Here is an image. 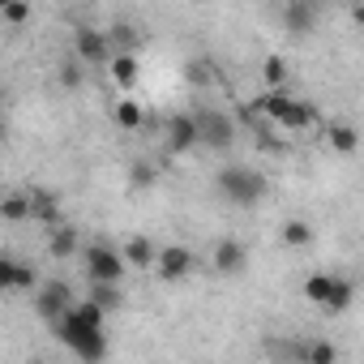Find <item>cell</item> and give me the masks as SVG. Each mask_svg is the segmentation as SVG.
Returning <instances> with one entry per match:
<instances>
[{
	"instance_id": "cell-24",
	"label": "cell",
	"mask_w": 364,
	"mask_h": 364,
	"mask_svg": "<svg viewBox=\"0 0 364 364\" xmlns=\"http://www.w3.org/2000/svg\"><path fill=\"white\" fill-rule=\"evenodd\" d=\"M82 73H86V65H82L77 56H65L60 69H56V82H60L65 90H77V86H82Z\"/></svg>"
},
{
	"instance_id": "cell-10",
	"label": "cell",
	"mask_w": 364,
	"mask_h": 364,
	"mask_svg": "<svg viewBox=\"0 0 364 364\" xmlns=\"http://www.w3.org/2000/svg\"><path fill=\"white\" fill-rule=\"evenodd\" d=\"M245 266H249V249L240 240H219L210 249V270L215 274H240Z\"/></svg>"
},
{
	"instance_id": "cell-30",
	"label": "cell",
	"mask_w": 364,
	"mask_h": 364,
	"mask_svg": "<svg viewBox=\"0 0 364 364\" xmlns=\"http://www.w3.org/2000/svg\"><path fill=\"white\" fill-rule=\"evenodd\" d=\"M313 5H317V9H321V5H326V0H313Z\"/></svg>"
},
{
	"instance_id": "cell-31",
	"label": "cell",
	"mask_w": 364,
	"mask_h": 364,
	"mask_svg": "<svg viewBox=\"0 0 364 364\" xmlns=\"http://www.w3.org/2000/svg\"><path fill=\"white\" fill-rule=\"evenodd\" d=\"M5 5H9V0H0V9H5Z\"/></svg>"
},
{
	"instance_id": "cell-8",
	"label": "cell",
	"mask_w": 364,
	"mask_h": 364,
	"mask_svg": "<svg viewBox=\"0 0 364 364\" xmlns=\"http://www.w3.org/2000/svg\"><path fill=\"white\" fill-rule=\"evenodd\" d=\"M73 304V287L65 283V279H52V283H39V291H35V313L52 326L65 309Z\"/></svg>"
},
{
	"instance_id": "cell-14",
	"label": "cell",
	"mask_w": 364,
	"mask_h": 364,
	"mask_svg": "<svg viewBox=\"0 0 364 364\" xmlns=\"http://www.w3.org/2000/svg\"><path fill=\"white\" fill-rule=\"evenodd\" d=\"M86 300H95L103 313H116V309L124 304V287H120V283H107V279H90Z\"/></svg>"
},
{
	"instance_id": "cell-20",
	"label": "cell",
	"mask_w": 364,
	"mask_h": 364,
	"mask_svg": "<svg viewBox=\"0 0 364 364\" xmlns=\"http://www.w3.org/2000/svg\"><path fill=\"white\" fill-rule=\"evenodd\" d=\"M326 137H330V150H338V154H355V146H360V133L347 120H334L326 129Z\"/></svg>"
},
{
	"instance_id": "cell-29",
	"label": "cell",
	"mask_w": 364,
	"mask_h": 364,
	"mask_svg": "<svg viewBox=\"0 0 364 364\" xmlns=\"http://www.w3.org/2000/svg\"><path fill=\"white\" fill-rule=\"evenodd\" d=\"M304 360H309V364H334V360H338V347H334V343H309V347H304Z\"/></svg>"
},
{
	"instance_id": "cell-6",
	"label": "cell",
	"mask_w": 364,
	"mask_h": 364,
	"mask_svg": "<svg viewBox=\"0 0 364 364\" xmlns=\"http://www.w3.org/2000/svg\"><path fill=\"white\" fill-rule=\"evenodd\" d=\"M52 330H56V338H60L77 360H103V355H107L103 330H73V326H52Z\"/></svg>"
},
{
	"instance_id": "cell-12",
	"label": "cell",
	"mask_w": 364,
	"mask_h": 364,
	"mask_svg": "<svg viewBox=\"0 0 364 364\" xmlns=\"http://www.w3.org/2000/svg\"><path fill=\"white\" fill-rule=\"evenodd\" d=\"M107 73H112V82H116L120 90H133V82H137L141 65H137V56H133V52H112V60H107Z\"/></svg>"
},
{
	"instance_id": "cell-21",
	"label": "cell",
	"mask_w": 364,
	"mask_h": 364,
	"mask_svg": "<svg viewBox=\"0 0 364 364\" xmlns=\"http://www.w3.org/2000/svg\"><path fill=\"white\" fill-rule=\"evenodd\" d=\"M262 82H266V90H283L287 86V60L283 56H266L262 60Z\"/></svg>"
},
{
	"instance_id": "cell-19",
	"label": "cell",
	"mask_w": 364,
	"mask_h": 364,
	"mask_svg": "<svg viewBox=\"0 0 364 364\" xmlns=\"http://www.w3.org/2000/svg\"><path fill=\"white\" fill-rule=\"evenodd\" d=\"M48 253H52L56 262L73 257V253H77V232H73V228H65V223H52V236H48Z\"/></svg>"
},
{
	"instance_id": "cell-2",
	"label": "cell",
	"mask_w": 364,
	"mask_h": 364,
	"mask_svg": "<svg viewBox=\"0 0 364 364\" xmlns=\"http://www.w3.org/2000/svg\"><path fill=\"white\" fill-rule=\"evenodd\" d=\"M253 112L266 116V120L279 124V129H291V133H304V129L317 124L313 107H309V103H296L287 90H266V95H257V99H253Z\"/></svg>"
},
{
	"instance_id": "cell-1",
	"label": "cell",
	"mask_w": 364,
	"mask_h": 364,
	"mask_svg": "<svg viewBox=\"0 0 364 364\" xmlns=\"http://www.w3.org/2000/svg\"><path fill=\"white\" fill-rule=\"evenodd\" d=\"M215 189H219L223 202H232V206H240V210H253V206L266 202L270 180H266L262 171L245 167V163H228V167H219V176H215Z\"/></svg>"
},
{
	"instance_id": "cell-22",
	"label": "cell",
	"mask_w": 364,
	"mask_h": 364,
	"mask_svg": "<svg viewBox=\"0 0 364 364\" xmlns=\"http://www.w3.org/2000/svg\"><path fill=\"white\" fill-rule=\"evenodd\" d=\"M283 245H287V249H304V245H313V228H309L304 219H287V223H283Z\"/></svg>"
},
{
	"instance_id": "cell-16",
	"label": "cell",
	"mask_w": 364,
	"mask_h": 364,
	"mask_svg": "<svg viewBox=\"0 0 364 364\" xmlns=\"http://www.w3.org/2000/svg\"><path fill=\"white\" fill-rule=\"evenodd\" d=\"M124 266L129 270H150L154 266V240H146V236H133L129 245H124Z\"/></svg>"
},
{
	"instance_id": "cell-28",
	"label": "cell",
	"mask_w": 364,
	"mask_h": 364,
	"mask_svg": "<svg viewBox=\"0 0 364 364\" xmlns=\"http://www.w3.org/2000/svg\"><path fill=\"white\" fill-rule=\"evenodd\" d=\"M107 39H112V52H133V48H137V31H133V26H124V22H120V26H112V31H107Z\"/></svg>"
},
{
	"instance_id": "cell-9",
	"label": "cell",
	"mask_w": 364,
	"mask_h": 364,
	"mask_svg": "<svg viewBox=\"0 0 364 364\" xmlns=\"http://www.w3.org/2000/svg\"><path fill=\"white\" fill-rule=\"evenodd\" d=\"M163 133H167V150H171V154L193 150V146H198V120H193V112L171 116V120L163 124Z\"/></svg>"
},
{
	"instance_id": "cell-15",
	"label": "cell",
	"mask_w": 364,
	"mask_h": 364,
	"mask_svg": "<svg viewBox=\"0 0 364 364\" xmlns=\"http://www.w3.org/2000/svg\"><path fill=\"white\" fill-rule=\"evenodd\" d=\"M317 26V5L313 0H291L287 5V31L291 35H309Z\"/></svg>"
},
{
	"instance_id": "cell-3",
	"label": "cell",
	"mask_w": 364,
	"mask_h": 364,
	"mask_svg": "<svg viewBox=\"0 0 364 364\" xmlns=\"http://www.w3.org/2000/svg\"><path fill=\"white\" fill-rule=\"evenodd\" d=\"M150 270H159L163 283H180V279H189L198 270V253L185 249V245H163V249H154V266Z\"/></svg>"
},
{
	"instance_id": "cell-13",
	"label": "cell",
	"mask_w": 364,
	"mask_h": 364,
	"mask_svg": "<svg viewBox=\"0 0 364 364\" xmlns=\"http://www.w3.org/2000/svg\"><path fill=\"white\" fill-rule=\"evenodd\" d=\"M31 219H39V223H60V193H52V189H31Z\"/></svg>"
},
{
	"instance_id": "cell-18",
	"label": "cell",
	"mask_w": 364,
	"mask_h": 364,
	"mask_svg": "<svg viewBox=\"0 0 364 364\" xmlns=\"http://www.w3.org/2000/svg\"><path fill=\"white\" fill-rule=\"evenodd\" d=\"M0 219H5V223H26L31 219V189L26 193L14 189V193L0 198Z\"/></svg>"
},
{
	"instance_id": "cell-25",
	"label": "cell",
	"mask_w": 364,
	"mask_h": 364,
	"mask_svg": "<svg viewBox=\"0 0 364 364\" xmlns=\"http://www.w3.org/2000/svg\"><path fill=\"white\" fill-rule=\"evenodd\" d=\"M112 116H116V124H120V129H129V133H133V129H141V120H146V112H141L133 99H120Z\"/></svg>"
},
{
	"instance_id": "cell-23",
	"label": "cell",
	"mask_w": 364,
	"mask_h": 364,
	"mask_svg": "<svg viewBox=\"0 0 364 364\" xmlns=\"http://www.w3.org/2000/svg\"><path fill=\"white\" fill-rule=\"evenodd\" d=\"M0 22H5L9 31H22L31 22V0H9V5L0 9Z\"/></svg>"
},
{
	"instance_id": "cell-11",
	"label": "cell",
	"mask_w": 364,
	"mask_h": 364,
	"mask_svg": "<svg viewBox=\"0 0 364 364\" xmlns=\"http://www.w3.org/2000/svg\"><path fill=\"white\" fill-rule=\"evenodd\" d=\"M35 287V270L9 253H0V291H31Z\"/></svg>"
},
{
	"instance_id": "cell-26",
	"label": "cell",
	"mask_w": 364,
	"mask_h": 364,
	"mask_svg": "<svg viewBox=\"0 0 364 364\" xmlns=\"http://www.w3.org/2000/svg\"><path fill=\"white\" fill-rule=\"evenodd\" d=\"M154 180H159V171H154L150 163H141V159H137V163L129 167V189H133V193H146Z\"/></svg>"
},
{
	"instance_id": "cell-5",
	"label": "cell",
	"mask_w": 364,
	"mask_h": 364,
	"mask_svg": "<svg viewBox=\"0 0 364 364\" xmlns=\"http://www.w3.org/2000/svg\"><path fill=\"white\" fill-rule=\"evenodd\" d=\"M193 120H198V146L228 150L236 141V124L228 112H193Z\"/></svg>"
},
{
	"instance_id": "cell-27",
	"label": "cell",
	"mask_w": 364,
	"mask_h": 364,
	"mask_svg": "<svg viewBox=\"0 0 364 364\" xmlns=\"http://www.w3.org/2000/svg\"><path fill=\"white\" fill-rule=\"evenodd\" d=\"M326 296H330V274H309V279H304V300L321 309Z\"/></svg>"
},
{
	"instance_id": "cell-17",
	"label": "cell",
	"mask_w": 364,
	"mask_h": 364,
	"mask_svg": "<svg viewBox=\"0 0 364 364\" xmlns=\"http://www.w3.org/2000/svg\"><path fill=\"white\" fill-rule=\"evenodd\" d=\"M351 300H355V283L351 279H343V274H330V296H326V313H343V309H351Z\"/></svg>"
},
{
	"instance_id": "cell-7",
	"label": "cell",
	"mask_w": 364,
	"mask_h": 364,
	"mask_svg": "<svg viewBox=\"0 0 364 364\" xmlns=\"http://www.w3.org/2000/svg\"><path fill=\"white\" fill-rule=\"evenodd\" d=\"M73 56H77L82 65H107V60H112V39H107V31H99V26H77V35H73Z\"/></svg>"
},
{
	"instance_id": "cell-4",
	"label": "cell",
	"mask_w": 364,
	"mask_h": 364,
	"mask_svg": "<svg viewBox=\"0 0 364 364\" xmlns=\"http://www.w3.org/2000/svg\"><path fill=\"white\" fill-rule=\"evenodd\" d=\"M82 266H86V279H107V283H124V270H129L112 245H86Z\"/></svg>"
}]
</instances>
